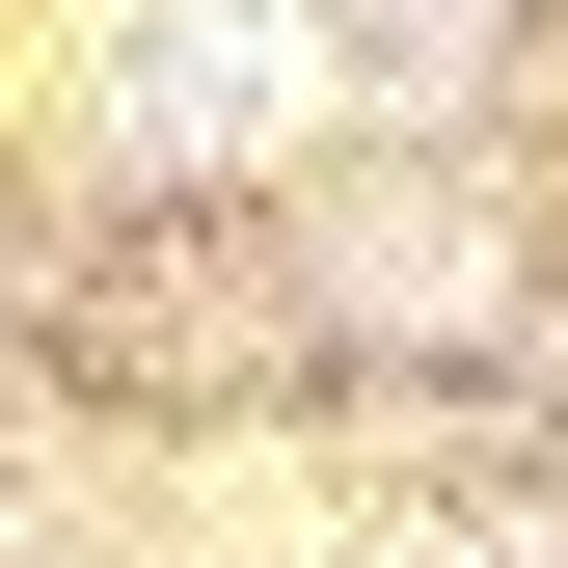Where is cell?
I'll return each instance as SVG.
<instances>
[{
  "label": "cell",
  "mask_w": 568,
  "mask_h": 568,
  "mask_svg": "<svg viewBox=\"0 0 568 568\" xmlns=\"http://www.w3.org/2000/svg\"><path fill=\"white\" fill-rule=\"evenodd\" d=\"M135 109L163 135H271L298 109V0H163V28H135Z\"/></svg>",
  "instance_id": "6da1fadb"
}]
</instances>
